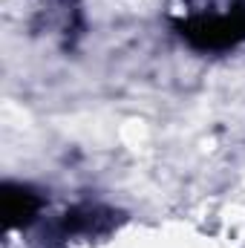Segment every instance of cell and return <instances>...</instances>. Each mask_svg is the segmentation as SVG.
I'll return each instance as SVG.
<instances>
[{"mask_svg":"<svg viewBox=\"0 0 245 248\" xmlns=\"http://www.w3.org/2000/svg\"><path fill=\"white\" fill-rule=\"evenodd\" d=\"M179 35L199 52H225L245 41V0H237L222 15H193L176 23Z\"/></svg>","mask_w":245,"mask_h":248,"instance_id":"cell-1","label":"cell"},{"mask_svg":"<svg viewBox=\"0 0 245 248\" xmlns=\"http://www.w3.org/2000/svg\"><path fill=\"white\" fill-rule=\"evenodd\" d=\"M0 202H3V219L9 228H26L38 219L41 214V196L26 185L17 182H6L0 190Z\"/></svg>","mask_w":245,"mask_h":248,"instance_id":"cell-2","label":"cell"},{"mask_svg":"<svg viewBox=\"0 0 245 248\" xmlns=\"http://www.w3.org/2000/svg\"><path fill=\"white\" fill-rule=\"evenodd\" d=\"M116 225V214L101 205H78L63 214L61 231L66 237H98Z\"/></svg>","mask_w":245,"mask_h":248,"instance_id":"cell-3","label":"cell"}]
</instances>
